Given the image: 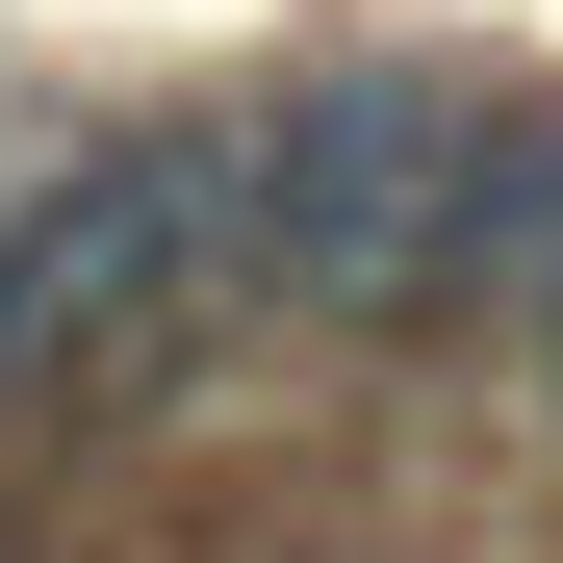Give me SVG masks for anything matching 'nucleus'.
<instances>
[{"label": "nucleus", "instance_id": "obj_1", "mask_svg": "<svg viewBox=\"0 0 563 563\" xmlns=\"http://www.w3.org/2000/svg\"><path fill=\"white\" fill-rule=\"evenodd\" d=\"M231 256L256 308H358V333H461L563 282V154L461 77H308L231 129Z\"/></svg>", "mask_w": 563, "mask_h": 563}, {"label": "nucleus", "instance_id": "obj_2", "mask_svg": "<svg viewBox=\"0 0 563 563\" xmlns=\"http://www.w3.org/2000/svg\"><path fill=\"white\" fill-rule=\"evenodd\" d=\"M206 308H256V256H231V129L0 206V410H129Z\"/></svg>", "mask_w": 563, "mask_h": 563}, {"label": "nucleus", "instance_id": "obj_3", "mask_svg": "<svg viewBox=\"0 0 563 563\" xmlns=\"http://www.w3.org/2000/svg\"><path fill=\"white\" fill-rule=\"evenodd\" d=\"M512 333H538V385H563V282H538V308H512Z\"/></svg>", "mask_w": 563, "mask_h": 563}]
</instances>
